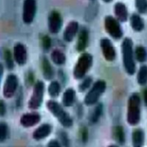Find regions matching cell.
I'll return each mask as SVG.
<instances>
[{
  "instance_id": "6da1fadb",
  "label": "cell",
  "mask_w": 147,
  "mask_h": 147,
  "mask_svg": "<svg viewBox=\"0 0 147 147\" xmlns=\"http://www.w3.org/2000/svg\"><path fill=\"white\" fill-rule=\"evenodd\" d=\"M122 61L125 71L127 75L133 76L136 72V62L133 50V42L131 38L125 37L121 44Z\"/></svg>"
},
{
  "instance_id": "7a4b0ae2",
  "label": "cell",
  "mask_w": 147,
  "mask_h": 147,
  "mask_svg": "<svg viewBox=\"0 0 147 147\" xmlns=\"http://www.w3.org/2000/svg\"><path fill=\"white\" fill-rule=\"evenodd\" d=\"M141 119V99L138 94H132L128 100L127 122L130 125H137Z\"/></svg>"
},
{
  "instance_id": "3957f363",
  "label": "cell",
  "mask_w": 147,
  "mask_h": 147,
  "mask_svg": "<svg viewBox=\"0 0 147 147\" xmlns=\"http://www.w3.org/2000/svg\"><path fill=\"white\" fill-rule=\"evenodd\" d=\"M93 61L94 57L88 53H82L80 55L75 67H74L73 72L74 77L76 80H82L85 77V76L93 66Z\"/></svg>"
},
{
  "instance_id": "277c9868",
  "label": "cell",
  "mask_w": 147,
  "mask_h": 147,
  "mask_svg": "<svg viewBox=\"0 0 147 147\" xmlns=\"http://www.w3.org/2000/svg\"><path fill=\"white\" fill-rule=\"evenodd\" d=\"M48 110L55 117L60 124L64 127H71L73 125V119L70 115L63 109L61 104L55 100H49L46 104Z\"/></svg>"
},
{
  "instance_id": "5b68a950",
  "label": "cell",
  "mask_w": 147,
  "mask_h": 147,
  "mask_svg": "<svg viewBox=\"0 0 147 147\" xmlns=\"http://www.w3.org/2000/svg\"><path fill=\"white\" fill-rule=\"evenodd\" d=\"M106 89H107V83L105 81L99 80L95 82L93 84L90 90L88 91V93L85 96V99H84L85 105L89 106V107L95 105L99 101L100 98L104 94Z\"/></svg>"
},
{
  "instance_id": "8992f818",
  "label": "cell",
  "mask_w": 147,
  "mask_h": 147,
  "mask_svg": "<svg viewBox=\"0 0 147 147\" xmlns=\"http://www.w3.org/2000/svg\"><path fill=\"white\" fill-rule=\"evenodd\" d=\"M45 85L42 81H37L33 87L31 97L29 100L28 107L30 110H37L41 107L44 97Z\"/></svg>"
},
{
  "instance_id": "52a82bcc",
  "label": "cell",
  "mask_w": 147,
  "mask_h": 147,
  "mask_svg": "<svg viewBox=\"0 0 147 147\" xmlns=\"http://www.w3.org/2000/svg\"><path fill=\"white\" fill-rule=\"evenodd\" d=\"M104 25H105L106 31L112 38H113L115 40L122 38L123 30L119 24V21L117 18H115L112 16L106 17L105 21H104Z\"/></svg>"
},
{
  "instance_id": "ba28073f",
  "label": "cell",
  "mask_w": 147,
  "mask_h": 147,
  "mask_svg": "<svg viewBox=\"0 0 147 147\" xmlns=\"http://www.w3.org/2000/svg\"><path fill=\"white\" fill-rule=\"evenodd\" d=\"M18 88V78L13 74H10L7 76L5 82L4 84L3 94L6 99H11L13 97Z\"/></svg>"
},
{
  "instance_id": "9c48e42d",
  "label": "cell",
  "mask_w": 147,
  "mask_h": 147,
  "mask_svg": "<svg viewBox=\"0 0 147 147\" xmlns=\"http://www.w3.org/2000/svg\"><path fill=\"white\" fill-rule=\"evenodd\" d=\"M36 13V0H24L23 6V21L26 24H30Z\"/></svg>"
},
{
  "instance_id": "30bf717a",
  "label": "cell",
  "mask_w": 147,
  "mask_h": 147,
  "mask_svg": "<svg viewBox=\"0 0 147 147\" xmlns=\"http://www.w3.org/2000/svg\"><path fill=\"white\" fill-rule=\"evenodd\" d=\"M100 48L106 61H113L116 59V49L108 38H102L100 40Z\"/></svg>"
},
{
  "instance_id": "8fae6325",
  "label": "cell",
  "mask_w": 147,
  "mask_h": 147,
  "mask_svg": "<svg viewBox=\"0 0 147 147\" xmlns=\"http://www.w3.org/2000/svg\"><path fill=\"white\" fill-rule=\"evenodd\" d=\"M61 26H62V18L61 14L56 11H51L48 19V27L49 32L52 34H57L61 30Z\"/></svg>"
},
{
  "instance_id": "7c38bea8",
  "label": "cell",
  "mask_w": 147,
  "mask_h": 147,
  "mask_svg": "<svg viewBox=\"0 0 147 147\" xmlns=\"http://www.w3.org/2000/svg\"><path fill=\"white\" fill-rule=\"evenodd\" d=\"M13 56L15 61L18 65H24L27 62L28 58V53L25 45L21 42L16 43L13 47Z\"/></svg>"
},
{
  "instance_id": "4fadbf2b",
  "label": "cell",
  "mask_w": 147,
  "mask_h": 147,
  "mask_svg": "<svg viewBox=\"0 0 147 147\" xmlns=\"http://www.w3.org/2000/svg\"><path fill=\"white\" fill-rule=\"evenodd\" d=\"M41 121V115L38 113H28L22 115L20 118V124L25 128L32 127Z\"/></svg>"
},
{
  "instance_id": "5bb4252c",
  "label": "cell",
  "mask_w": 147,
  "mask_h": 147,
  "mask_svg": "<svg viewBox=\"0 0 147 147\" xmlns=\"http://www.w3.org/2000/svg\"><path fill=\"white\" fill-rule=\"evenodd\" d=\"M78 32H79V24L76 21H71L67 24V27L65 28L63 33V39L66 42H70L75 39Z\"/></svg>"
},
{
  "instance_id": "9a60e30c",
  "label": "cell",
  "mask_w": 147,
  "mask_h": 147,
  "mask_svg": "<svg viewBox=\"0 0 147 147\" xmlns=\"http://www.w3.org/2000/svg\"><path fill=\"white\" fill-rule=\"evenodd\" d=\"M89 42V33L86 28H82L78 35V39L76 42V49L79 52H83L88 45Z\"/></svg>"
},
{
  "instance_id": "2e32d148",
  "label": "cell",
  "mask_w": 147,
  "mask_h": 147,
  "mask_svg": "<svg viewBox=\"0 0 147 147\" xmlns=\"http://www.w3.org/2000/svg\"><path fill=\"white\" fill-rule=\"evenodd\" d=\"M52 131V126L51 125L49 124H42L39 127H37L33 134H32V137L36 141H39V140H42L43 138H46L48 136H49V134L51 133Z\"/></svg>"
},
{
  "instance_id": "e0dca14e",
  "label": "cell",
  "mask_w": 147,
  "mask_h": 147,
  "mask_svg": "<svg viewBox=\"0 0 147 147\" xmlns=\"http://www.w3.org/2000/svg\"><path fill=\"white\" fill-rule=\"evenodd\" d=\"M76 100V92L75 89L69 88L65 90L62 95V99H61L62 104L65 107H72L75 104Z\"/></svg>"
},
{
  "instance_id": "ac0fdd59",
  "label": "cell",
  "mask_w": 147,
  "mask_h": 147,
  "mask_svg": "<svg viewBox=\"0 0 147 147\" xmlns=\"http://www.w3.org/2000/svg\"><path fill=\"white\" fill-rule=\"evenodd\" d=\"M114 13L116 18L120 23H125L128 19V11L126 6L123 3H117L114 6Z\"/></svg>"
},
{
  "instance_id": "d6986e66",
  "label": "cell",
  "mask_w": 147,
  "mask_h": 147,
  "mask_svg": "<svg viewBox=\"0 0 147 147\" xmlns=\"http://www.w3.org/2000/svg\"><path fill=\"white\" fill-rule=\"evenodd\" d=\"M132 145L134 147H141L144 144V132L142 129L137 128L131 134Z\"/></svg>"
},
{
  "instance_id": "ffe728a7",
  "label": "cell",
  "mask_w": 147,
  "mask_h": 147,
  "mask_svg": "<svg viewBox=\"0 0 147 147\" xmlns=\"http://www.w3.org/2000/svg\"><path fill=\"white\" fill-rule=\"evenodd\" d=\"M42 70L43 77L46 80L49 81V80L53 79V77L55 76L54 69H53L49 61L46 57H43V59H42Z\"/></svg>"
},
{
  "instance_id": "44dd1931",
  "label": "cell",
  "mask_w": 147,
  "mask_h": 147,
  "mask_svg": "<svg viewBox=\"0 0 147 147\" xmlns=\"http://www.w3.org/2000/svg\"><path fill=\"white\" fill-rule=\"evenodd\" d=\"M131 29L136 32H141L144 29V22L138 14H132L130 19Z\"/></svg>"
},
{
  "instance_id": "7402d4cb",
  "label": "cell",
  "mask_w": 147,
  "mask_h": 147,
  "mask_svg": "<svg viewBox=\"0 0 147 147\" xmlns=\"http://www.w3.org/2000/svg\"><path fill=\"white\" fill-rule=\"evenodd\" d=\"M50 57H51L52 61L55 65H59V66H61V65L65 64L66 61H67L66 55L61 50H60L58 49H54L52 51Z\"/></svg>"
},
{
  "instance_id": "603a6c76",
  "label": "cell",
  "mask_w": 147,
  "mask_h": 147,
  "mask_svg": "<svg viewBox=\"0 0 147 147\" xmlns=\"http://www.w3.org/2000/svg\"><path fill=\"white\" fill-rule=\"evenodd\" d=\"M113 138L118 144H124L125 141V134L121 125H116L113 129Z\"/></svg>"
},
{
  "instance_id": "cb8c5ba5",
  "label": "cell",
  "mask_w": 147,
  "mask_h": 147,
  "mask_svg": "<svg viewBox=\"0 0 147 147\" xmlns=\"http://www.w3.org/2000/svg\"><path fill=\"white\" fill-rule=\"evenodd\" d=\"M61 87L57 81H52L48 87V93L51 98H57L61 93Z\"/></svg>"
},
{
  "instance_id": "d4e9b609",
  "label": "cell",
  "mask_w": 147,
  "mask_h": 147,
  "mask_svg": "<svg viewBox=\"0 0 147 147\" xmlns=\"http://www.w3.org/2000/svg\"><path fill=\"white\" fill-rule=\"evenodd\" d=\"M134 55L135 59L140 63H143L147 61V50L144 46H137L134 50Z\"/></svg>"
},
{
  "instance_id": "484cf974",
  "label": "cell",
  "mask_w": 147,
  "mask_h": 147,
  "mask_svg": "<svg viewBox=\"0 0 147 147\" xmlns=\"http://www.w3.org/2000/svg\"><path fill=\"white\" fill-rule=\"evenodd\" d=\"M137 82L138 84L140 86H144L147 83V66L146 65H142L137 75Z\"/></svg>"
},
{
  "instance_id": "4316f807",
  "label": "cell",
  "mask_w": 147,
  "mask_h": 147,
  "mask_svg": "<svg viewBox=\"0 0 147 147\" xmlns=\"http://www.w3.org/2000/svg\"><path fill=\"white\" fill-rule=\"evenodd\" d=\"M4 58L5 61V65L7 67V68L9 70H11L14 68V56H13V53H11V51L8 49H5L4 51Z\"/></svg>"
},
{
  "instance_id": "83f0119b",
  "label": "cell",
  "mask_w": 147,
  "mask_h": 147,
  "mask_svg": "<svg viewBox=\"0 0 147 147\" xmlns=\"http://www.w3.org/2000/svg\"><path fill=\"white\" fill-rule=\"evenodd\" d=\"M102 113H103V106H102V104H98L94 110V113L91 116L90 121L94 124L97 123L99 121L100 118L101 117Z\"/></svg>"
},
{
  "instance_id": "f1b7e54d",
  "label": "cell",
  "mask_w": 147,
  "mask_h": 147,
  "mask_svg": "<svg viewBox=\"0 0 147 147\" xmlns=\"http://www.w3.org/2000/svg\"><path fill=\"white\" fill-rule=\"evenodd\" d=\"M9 127L5 122H0V142L5 141L8 137Z\"/></svg>"
},
{
  "instance_id": "f546056e",
  "label": "cell",
  "mask_w": 147,
  "mask_h": 147,
  "mask_svg": "<svg viewBox=\"0 0 147 147\" xmlns=\"http://www.w3.org/2000/svg\"><path fill=\"white\" fill-rule=\"evenodd\" d=\"M136 8L138 11L141 14H144L147 11V0H135Z\"/></svg>"
},
{
  "instance_id": "4dcf8cb0",
  "label": "cell",
  "mask_w": 147,
  "mask_h": 147,
  "mask_svg": "<svg viewBox=\"0 0 147 147\" xmlns=\"http://www.w3.org/2000/svg\"><path fill=\"white\" fill-rule=\"evenodd\" d=\"M92 77H86L84 78V80L81 82V84L79 85V90L81 92H84L86 91L87 89H88L92 84Z\"/></svg>"
},
{
  "instance_id": "1f68e13d",
  "label": "cell",
  "mask_w": 147,
  "mask_h": 147,
  "mask_svg": "<svg viewBox=\"0 0 147 147\" xmlns=\"http://www.w3.org/2000/svg\"><path fill=\"white\" fill-rule=\"evenodd\" d=\"M42 45L45 50H48L51 47V39L49 36H44L42 38Z\"/></svg>"
},
{
  "instance_id": "d6a6232c",
  "label": "cell",
  "mask_w": 147,
  "mask_h": 147,
  "mask_svg": "<svg viewBox=\"0 0 147 147\" xmlns=\"http://www.w3.org/2000/svg\"><path fill=\"white\" fill-rule=\"evenodd\" d=\"M6 113V106L4 100H0V117L5 116Z\"/></svg>"
},
{
  "instance_id": "836d02e7",
  "label": "cell",
  "mask_w": 147,
  "mask_h": 147,
  "mask_svg": "<svg viewBox=\"0 0 147 147\" xmlns=\"http://www.w3.org/2000/svg\"><path fill=\"white\" fill-rule=\"evenodd\" d=\"M82 139L83 143H86L88 139V131L86 127H83L82 130Z\"/></svg>"
},
{
  "instance_id": "e575fe53",
  "label": "cell",
  "mask_w": 147,
  "mask_h": 147,
  "mask_svg": "<svg viewBox=\"0 0 147 147\" xmlns=\"http://www.w3.org/2000/svg\"><path fill=\"white\" fill-rule=\"evenodd\" d=\"M48 146L49 147H59V146H61V144L56 139H52L49 142Z\"/></svg>"
},
{
  "instance_id": "d590c367",
  "label": "cell",
  "mask_w": 147,
  "mask_h": 147,
  "mask_svg": "<svg viewBox=\"0 0 147 147\" xmlns=\"http://www.w3.org/2000/svg\"><path fill=\"white\" fill-rule=\"evenodd\" d=\"M143 98H144V105L147 107V88L144 89L143 91Z\"/></svg>"
},
{
  "instance_id": "8d00e7d4",
  "label": "cell",
  "mask_w": 147,
  "mask_h": 147,
  "mask_svg": "<svg viewBox=\"0 0 147 147\" xmlns=\"http://www.w3.org/2000/svg\"><path fill=\"white\" fill-rule=\"evenodd\" d=\"M4 65L0 62V84H1V81H2V77H3V75H4Z\"/></svg>"
},
{
  "instance_id": "74e56055",
  "label": "cell",
  "mask_w": 147,
  "mask_h": 147,
  "mask_svg": "<svg viewBox=\"0 0 147 147\" xmlns=\"http://www.w3.org/2000/svg\"><path fill=\"white\" fill-rule=\"evenodd\" d=\"M103 1H104L105 3H110V2L113 1V0H103Z\"/></svg>"
}]
</instances>
